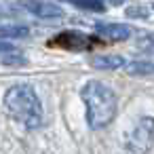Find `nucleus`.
I'll use <instances>...</instances> for the list:
<instances>
[{"instance_id": "39448f33", "label": "nucleus", "mask_w": 154, "mask_h": 154, "mask_svg": "<svg viewBox=\"0 0 154 154\" xmlns=\"http://www.w3.org/2000/svg\"><path fill=\"white\" fill-rule=\"evenodd\" d=\"M95 32L108 40H127L133 36L135 30L125 23H99V26H95Z\"/></svg>"}, {"instance_id": "f8f14e48", "label": "nucleus", "mask_w": 154, "mask_h": 154, "mask_svg": "<svg viewBox=\"0 0 154 154\" xmlns=\"http://www.w3.org/2000/svg\"><path fill=\"white\" fill-rule=\"evenodd\" d=\"M101 2H106V5H110V7H120V5L127 2V0H101Z\"/></svg>"}, {"instance_id": "423d86ee", "label": "nucleus", "mask_w": 154, "mask_h": 154, "mask_svg": "<svg viewBox=\"0 0 154 154\" xmlns=\"http://www.w3.org/2000/svg\"><path fill=\"white\" fill-rule=\"evenodd\" d=\"M51 45H61L63 49H70V51H80V49H85V47L91 45V38H87V36H82V34L70 30V32L59 34Z\"/></svg>"}, {"instance_id": "f03ea898", "label": "nucleus", "mask_w": 154, "mask_h": 154, "mask_svg": "<svg viewBox=\"0 0 154 154\" xmlns=\"http://www.w3.org/2000/svg\"><path fill=\"white\" fill-rule=\"evenodd\" d=\"M5 110L13 116V120H17L26 129H38L45 122L42 103H40L36 91L26 82H17L7 89Z\"/></svg>"}, {"instance_id": "6e6552de", "label": "nucleus", "mask_w": 154, "mask_h": 154, "mask_svg": "<svg viewBox=\"0 0 154 154\" xmlns=\"http://www.w3.org/2000/svg\"><path fill=\"white\" fill-rule=\"evenodd\" d=\"M125 70L133 76H150V74H154V63L152 61H131L125 66Z\"/></svg>"}, {"instance_id": "4468645a", "label": "nucleus", "mask_w": 154, "mask_h": 154, "mask_svg": "<svg viewBox=\"0 0 154 154\" xmlns=\"http://www.w3.org/2000/svg\"><path fill=\"white\" fill-rule=\"evenodd\" d=\"M152 9H154V5H152Z\"/></svg>"}, {"instance_id": "ddd939ff", "label": "nucleus", "mask_w": 154, "mask_h": 154, "mask_svg": "<svg viewBox=\"0 0 154 154\" xmlns=\"http://www.w3.org/2000/svg\"><path fill=\"white\" fill-rule=\"evenodd\" d=\"M66 2H72V5H76V2H78V0H66Z\"/></svg>"}, {"instance_id": "9b49d317", "label": "nucleus", "mask_w": 154, "mask_h": 154, "mask_svg": "<svg viewBox=\"0 0 154 154\" xmlns=\"http://www.w3.org/2000/svg\"><path fill=\"white\" fill-rule=\"evenodd\" d=\"M15 49H13V45H7V42H0V55H9V53H13Z\"/></svg>"}, {"instance_id": "1a4fd4ad", "label": "nucleus", "mask_w": 154, "mask_h": 154, "mask_svg": "<svg viewBox=\"0 0 154 154\" xmlns=\"http://www.w3.org/2000/svg\"><path fill=\"white\" fill-rule=\"evenodd\" d=\"M2 63H5V66H23V63H26V57L19 55L17 51H13V53H9V55L2 57Z\"/></svg>"}, {"instance_id": "7ed1b4c3", "label": "nucleus", "mask_w": 154, "mask_h": 154, "mask_svg": "<svg viewBox=\"0 0 154 154\" xmlns=\"http://www.w3.org/2000/svg\"><path fill=\"white\" fill-rule=\"evenodd\" d=\"M154 146V118L152 116H141L135 127L131 129L125 150L127 154H148Z\"/></svg>"}, {"instance_id": "9d476101", "label": "nucleus", "mask_w": 154, "mask_h": 154, "mask_svg": "<svg viewBox=\"0 0 154 154\" xmlns=\"http://www.w3.org/2000/svg\"><path fill=\"white\" fill-rule=\"evenodd\" d=\"M127 17H148V11L143 7H131L127 9Z\"/></svg>"}, {"instance_id": "0eeeda50", "label": "nucleus", "mask_w": 154, "mask_h": 154, "mask_svg": "<svg viewBox=\"0 0 154 154\" xmlns=\"http://www.w3.org/2000/svg\"><path fill=\"white\" fill-rule=\"evenodd\" d=\"M91 63L93 68H99V70H118L127 66V61L120 55H97L91 59Z\"/></svg>"}, {"instance_id": "f257e3e1", "label": "nucleus", "mask_w": 154, "mask_h": 154, "mask_svg": "<svg viewBox=\"0 0 154 154\" xmlns=\"http://www.w3.org/2000/svg\"><path fill=\"white\" fill-rule=\"evenodd\" d=\"M80 97L85 101L89 129L99 131V129H106L114 120L116 110H118V99H116V93L108 85L99 80H89L82 87Z\"/></svg>"}, {"instance_id": "20e7f679", "label": "nucleus", "mask_w": 154, "mask_h": 154, "mask_svg": "<svg viewBox=\"0 0 154 154\" xmlns=\"http://www.w3.org/2000/svg\"><path fill=\"white\" fill-rule=\"evenodd\" d=\"M17 7L23 9L26 13L38 17V19H49V21H57L63 17V9L49 2V0H17Z\"/></svg>"}]
</instances>
